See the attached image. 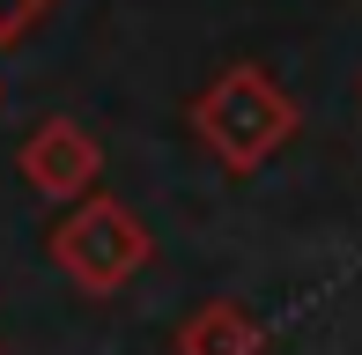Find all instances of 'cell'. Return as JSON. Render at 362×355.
<instances>
[{
    "label": "cell",
    "mask_w": 362,
    "mask_h": 355,
    "mask_svg": "<svg viewBox=\"0 0 362 355\" xmlns=\"http://www.w3.org/2000/svg\"><path fill=\"white\" fill-rule=\"evenodd\" d=\"M170 355H267V326L259 311H244L237 296H207L177 318Z\"/></svg>",
    "instance_id": "277c9868"
},
{
    "label": "cell",
    "mask_w": 362,
    "mask_h": 355,
    "mask_svg": "<svg viewBox=\"0 0 362 355\" xmlns=\"http://www.w3.org/2000/svg\"><path fill=\"white\" fill-rule=\"evenodd\" d=\"M185 126H192V141L215 156V170L259 178V170H267L274 156L296 141L303 111H296V96L274 82L259 59H229L215 82L185 104Z\"/></svg>",
    "instance_id": "6da1fadb"
},
{
    "label": "cell",
    "mask_w": 362,
    "mask_h": 355,
    "mask_svg": "<svg viewBox=\"0 0 362 355\" xmlns=\"http://www.w3.org/2000/svg\"><path fill=\"white\" fill-rule=\"evenodd\" d=\"M148 252H156V237H148V222L119 192H96V200L67 207V215L45 230V260L67 274V289H81V296H96V303L119 296L148 267Z\"/></svg>",
    "instance_id": "7a4b0ae2"
},
{
    "label": "cell",
    "mask_w": 362,
    "mask_h": 355,
    "mask_svg": "<svg viewBox=\"0 0 362 355\" xmlns=\"http://www.w3.org/2000/svg\"><path fill=\"white\" fill-rule=\"evenodd\" d=\"M15 178L52 207H81L96 200V178H104V141L81 119H37L15 149Z\"/></svg>",
    "instance_id": "3957f363"
}]
</instances>
